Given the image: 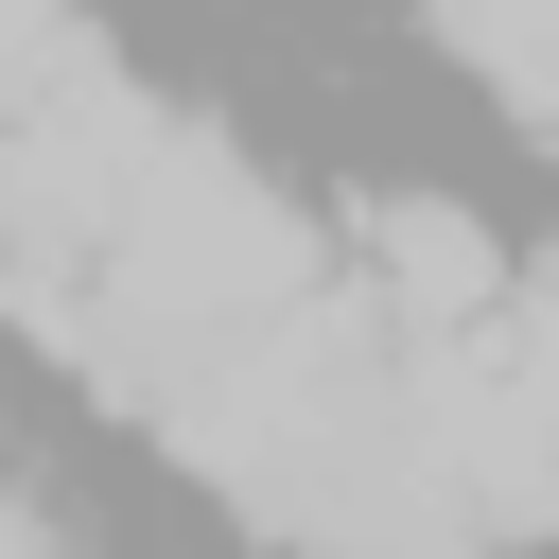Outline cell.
<instances>
[{
  "mask_svg": "<svg viewBox=\"0 0 559 559\" xmlns=\"http://www.w3.org/2000/svg\"><path fill=\"white\" fill-rule=\"evenodd\" d=\"M367 262H384V332H419V349L507 314V245L454 192H367Z\"/></svg>",
  "mask_w": 559,
  "mask_h": 559,
  "instance_id": "1",
  "label": "cell"
},
{
  "mask_svg": "<svg viewBox=\"0 0 559 559\" xmlns=\"http://www.w3.org/2000/svg\"><path fill=\"white\" fill-rule=\"evenodd\" d=\"M437 52L489 70V87H524V105L559 122V17H437Z\"/></svg>",
  "mask_w": 559,
  "mask_h": 559,
  "instance_id": "2",
  "label": "cell"
},
{
  "mask_svg": "<svg viewBox=\"0 0 559 559\" xmlns=\"http://www.w3.org/2000/svg\"><path fill=\"white\" fill-rule=\"evenodd\" d=\"M542 157H559V122H542Z\"/></svg>",
  "mask_w": 559,
  "mask_h": 559,
  "instance_id": "3",
  "label": "cell"
}]
</instances>
